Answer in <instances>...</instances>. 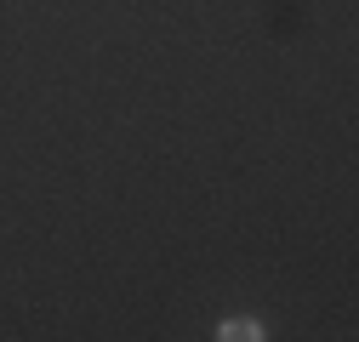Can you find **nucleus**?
Wrapping results in <instances>:
<instances>
[{
  "mask_svg": "<svg viewBox=\"0 0 359 342\" xmlns=\"http://www.w3.org/2000/svg\"><path fill=\"white\" fill-rule=\"evenodd\" d=\"M222 342H257L262 336V325L257 320H222V331H217Z\"/></svg>",
  "mask_w": 359,
  "mask_h": 342,
  "instance_id": "f257e3e1",
  "label": "nucleus"
}]
</instances>
